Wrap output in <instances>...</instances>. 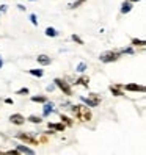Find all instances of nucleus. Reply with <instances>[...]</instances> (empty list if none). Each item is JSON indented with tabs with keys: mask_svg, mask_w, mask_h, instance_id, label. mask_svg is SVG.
<instances>
[{
	"mask_svg": "<svg viewBox=\"0 0 146 155\" xmlns=\"http://www.w3.org/2000/svg\"><path fill=\"white\" fill-rule=\"evenodd\" d=\"M76 85H82V86L88 88V85H90V77H88V75H82V77H79V78L76 80Z\"/></svg>",
	"mask_w": 146,
	"mask_h": 155,
	"instance_id": "ddd939ff",
	"label": "nucleus"
},
{
	"mask_svg": "<svg viewBox=\"0 0 146 155\" xmlns=\"http://www.w3.org/2000/svg\"><path fill=\"white\" fill-rule=\"evenodd\" d=\"M2 68H3V60L0 58V69H2Z\"/></svg>",
	"mask_w": 146,
	"mask_h": 155,
	"instance_id": "f704fd0d",
	"label": "nucleus"
},
{
	"mask_svg": "<svg viewBox=\"0 0 146 155\" xmlns=\"http://www.w3.org/2000/svg\"><path fill=\"white\" fill-rule=\"evenodd\" d=\"M53 107H55V105H53V102H49V100H46V102H44V107H42V116H44V117H47V116L53 111Z\"/></svg>",
	"mask_w": 146,
	"mask_h": 155,
	"instance_id": "6e6552de",
	"label": "nucleus"
},
{
	"mask_svg": "<svg viewBox=\"0 0 146 155\" xmlns=\"http://www.w3.org/2000/svg\"><path fill=\"white\" fill-rule=\"evenodd\" d=\"M134 8V3H131V2H126L121 5V14H127V13H131V10Z\"/></svg>",
	"mask_w": 146,
	"mask_h": 155,
	"instance_id": "4468645a",
	"label": "nucleus"
},
{
	"mask_svg": "<svg viewBox=\"0 0 146 155\" xmlns=\"http://www.w3.org/2000/svg\"><path fill=\"white\" fill-rule=\"evenodd\" d=\"M126 91H131V93H144V86L143 85H137V83H129V85H124L123 86Z\"/></svg>",
	"mask_w": 146,
	"mask_h": 155,
	"instance_id": "423d86ee",
	"label": "nucleus"
},
{
	"mask_svg": "<svg viewBox=\"0 0 146 155\" xmlns=\"http://www.w3.org/2000/svg\"><path fill=\"white\" fill-rule=\"evenodd\" d=\"M60 119H61V122H63V124H65V125H68V127H71L72 124H74V121H72L71 117L65 116V114H61V116H60Z\"/></svg>",
	"mask_w": 146,
	"mask_h": 155,
	"instance_id": "a211bd4d",
	"label": "nucleus"
},
{
	"mask_svg": "<svg viewBox=\"0 0 146 155\" xmlns=\"http://www.w3.org/2000/svg\"><path fill=\"white\" fill-rule=\"evenodd\" d=\"M132 45H140V47H144L146 45V41L144 39H137V38H132Z\"/></svg>",
	"mask_w": 146,
	"mask_h": 155,
	"instance_id": "aec40b11",
	"label": "nucleus"
},
{
	"mask_svg": "<svg viewBox=\"0 0 146 155\" xmlns=\"http://www.w3.org/2000/svg\"><path fill=\"white\" fill-rule=\"evenodd\" d=\"M85 2H87V0H76V2H72L69 5V8H71V10H76V8H79L80 5H83Z\"/></svg>",
	"mask_w": 146,
	"mask_h": 155,
	"instance_id": "412c9836",
	"label": "nucleus"
},
{
	"mask_svg": "<svg viewBox=\"0 0 146 155\" xmlns=\"http://www.w3.org/2000/svg\"><path fill=\"white\" fill-rule=\"evenodd\" d=\"M61 107H63V108H69V107H71V104H69V102H65Z\"/></svg>",
	"mask_w": 146,
	"mask_h": 155,
	"instance_id": "2f4dec72",
	"label": "nucleus"
},
{
	"mask_svg": "<svg viewBox=\"0 0 146 155\" xmlns=\"http://www.w3.org/2000/svg\"><path fill=\"white\" fill-rule=\"evenodd\" d=\"M71 39L74 41V42H77L79 45H83V39H82L80 36H77V35H72V36H71Z\"/></svg>",
	"mask_w": 146,
	"mask_h": 155,
	"instance_id": "4be33fe9",
	"label": "nucleus"
},
{
	"mask_svg": "<svg viewBox=\"0 0 146 155\" xmlns=\"http://www.w3.org/2000/svg\"><path fill=\"white\" fill-rule=\"evenodd\" d=\"M57 86H55V83H53V85H47V88H46V91H47V93H52V91L53 89H55Z\"/></svg>",
	"mask_w": 146,
	"mask_h": 155,
	"instance_id": "cd10ccee",
	"label": "nucleus"
},
{
	"mask_svg": "<svg viewBox=\"0 0 146 155\" xmlns=\"http://www.w3.org/2000/svg\"><path fill=\"white\" fill-rule=\"evenodd\" d=\"M85 69H87V64H85V63H79L77 68H76V71L80 72V74H82V72H85Z\"/></svg>",
	"mask_w": 146,
	"mask_h": 155,
	"instance_id": "b1692460",
	"label": "nucleus"
},
{
	"mask_svg": "<svg viewBox=\"0 0 146 155\" xmlns=\"http://www.w3.org/2000/svg\"><path fill=\"white\" fill-rule=\"evenodd\" d=\"M16 138H17V140H21V141L25 143V144H32V146H38V144H39V140L36 138L35 135L27 133V132H17Z\"/></svg>",
	"mask_w": 146,
	"mask_h": 155,
	"instance_id": "7ed1b4c3",
	"label": "nucleus"
},
{
	"mask_svg": "<svg viewBox=\"0 0 146 155\" xmlns=\"http://www.w3.org/2000/svg\"><path fill=\"white\" fill-rule=\"evenodd\" d=\"M6 140H8V138H6V136H5L3 133H0V146H3V144L6 143Z\"/></svg>",
	"mask_w": 146,
	"mask_h": 155,
	"instance_id": "bb28decb",
	"label": "nucleus"
},
{
	"mask_svg": "<svg viewBox=\"0 0 146 155\" xmlns=\"http://www.w3.org/2000/svg\"><path fill=\"white\" fill-rule=\"evenodd\" d=\"M121 53H127V55H132V53H134V49H132V47H126V49L121 50Z\"/></svg>",
	"mask_w": 146,
	"mask_h": 155,
	"instance_id": "a878e982",
	"label": "nucleus"
},
{
	"mask_svg": "<svg viewBox=\"0 0 146 155\" xmlns=\"http://www.w3.org/2000/svg\"><path fill=\"white\" fill-rule=\"evenodd\" d=\"M127 2H131V3H137V2H140V0H127Z\"/></svg>",
	"mask_w": 146,
	"mask_h": 155,
	"instance_id": "72a5a7b5",
	"label": "nucleus"
},
{
	"mask_svg": "<svg viewBox=\"0 0 146 155\" xmlns=\"http://www.w3.org/2000/svg\"><path fill=\"white\" fill-rule=\"evenodd\" d=\"M6 153H10V155H19V152H17L16 149H11V150H8Z\"/></svg>",
	"mask_w": 146,
	"mask_h": 155,
	"instance_id": "c756f323",
	"label": "nucleus"
},
{
	"mask_svg": "<svg viewBox=\"0 0 146 155\" xmlns=\"http://www.w3.org/2000/svg\"><path fill=\"white\" fill-rule=\"evenodd\" d=\"M49 129L50 130H55V132H65L66 125L63 122H49Z\"/></svg>",
	"mask_w": 146,
	"mask_h": 155,
	"instance_id": "9b49d317",
	"label": "nucleus"
},
{
	"mask_svg": "<svg viewBox=\"0 0 146 155\" xmlns=\"http://www.w3.org/2000/svg\"><path fill=\"white\" fill-rule=\"evenodd\" d=\"M27 121H30L32 124H41V122H42V119H41L39 116H36V114L29 116V117H27Z\"/></svg>",
	"mask_w": 146,
	"mask_h": 155,
	"instance_id": "f3484780",
	"label": "nucleus"
},
{
	"mask_svg": "<svg viewBox=\"0 0 146 155\" xmlns=\"http://www.w3.org/2000/svg\"><path fill=\"white\" fill-rule=\"evenodd\" d=\"M29 74L30 75H33V77H42L44 75V71L42 69H29Z\"/></svg>",
	"mask_w": 146,
	"mask_h": 155,
	"instance_id": "dca6fc26",
	"label": "nucleus"
},
{
	"mask_svg": "<svg viewBox=\"0 0 146 155\" xmlns=\"http://www.w3.org/2000/svg\"><path fill=\"white\" fill-rule=\"evenodd\" d=\"M53 83H55V86H57L60 91H63V94L72 96V88H71V85L68 83L66 80H63V78H55V80H53Z\"/></svg>",
	"mask_w": 146,
	"mask_h": 155,
	"instance_id": "39448f33",
	"label": "nucleus"
},
{
	"mask_svg": "<svg viewBox=\"0 0 146 155\" xmlns=\"http://www.w3.org/2000/svg\"><path fill=\"white\" fill-rule=\"evenodd\" d=\"M80 100L85 102L87 107H97L99 104H101L102 97L99 94H96V93H91V94H88V97H80Z\"/></svg>",
	"mask_w": 146,
	"mask_h": 155,
	"instance_id": "20e7f679",
	"label": "nucleus"
},
{
	"mask_svg": "<svg viewBox=\"0 0 146 155\" xmlns=\"http://www.w3.org/2000/svg\"><path fill=\"white\" fill-rule=\"evenodd\" d=\"M5 104H8V105H11V104H13V99H10V97H8V99H5Z\"/></svg>",
	"mask_w": 146,
	"mask_h": 155,
	"instance_id": "7c9ffc66",
	"label": "nucleus"
},
{
	"mask_svg": "<svg viewBox=\"0 0 146 155\" xmlns=\"http://www.w3.org/2000/svg\"><path fill=\"white\" fill-rule=\"evenodd\" d=\"M44 33H46V36H49V38H55V36H58V31L53 28V27H47Z\"/></svg>",
	"mask_w": 146,
	"mask_h": 155,
	"instance_id": "2eb2a0df",
	"label": "nucleus"
},
{
	"mask_svg": "<svg viewBox=\"0 0 146 155\" xmlns=\"http://www.w3.org/2000/svg\"><path fill=\"white\" fill-rule=\"evenodd\" d=\"M30 22L35 27H38V16H36V14H30Z\"/></svg>",
	"mask_w": 146,
	"mask_h": 155,
	"instance_id": "393cba45",
	"label": "nucleus"
},
{
	"mask_svg": "<svg viewBox=\"0 0 146 155\" xmlns=\"http://www.w3.org/2000/svg\"><path fill=\"white\" fill-rule=\"evenodd\" d=\"M108 89H110V93H112L113 96H116V97L124 96V93H123V86H120V85H110V86H108Z\"/></svg>",
	"mask_w": 146,
	"mask_h": 155,
	"instance_id": "9d476101",
	"label": "nucleus"
},
{
	"mask_svg": "<svg viewBox=\"0 0 146 155\" xmlns=\"http://www.w3.org/2000/svg\"><path fill=\"white\" fill-rule=\"evenodd\" d=\"M8 11V5H0V14Z\"/></svg>",
	"mask_w": 146,
	"mask_h": 155,
	"instance_id": "c85d7f7f",
	"label": "nucleus"
},
{
	"mask_svg": "<svg viewBox=\"0 0 146 155\" xmlns=\"http://www.w3.org/2000/svg\"><path fill=\"white\" fill-rule=\"evenodd\" d=\"M10 121H11L14 125H22V124H25V117H24L21 113H14V114L10 116Z\"/></svg>",
	"mask_w": 146,
	"mask_h": 155,
	"instance_id": "0eeeda50",
	"label": "nucleus"
},
{
	"mask_svg": "<svg viewBox=\"0 0 146 155\" xmlns=\"http://www.w3.org/2000/svg\"><path fill=\"white\" fill-rule=\"evenodd\" d=\"M29 93H30V89H29V88H21L19 91H16V94H17V96H27Z\"/></svg>",
	"mask_w": 146,
	"mask_h": 155,
	"instance_id": "5701e85b",
	"label": "nucleus"
},
{
	"mask_svg": "<svg viewBox=\"0 0 146 155\" xmlns=\"http://www.w3.org/2000/svg\"><path fill=\"white\" fill-rule=\"evenodd\" d=\"M32 2H36V0H32Z\"/></svg>",
	"mask_w": 146,
	"mask_h": 155,
	"instance_id": "c9c22d12",
	"label": "nucleus"
},
{
	"mask_svg": "<svg viewBox=\"0 0 146 155\" xmlns=\"http://www.w3.org/2000/svg\"><path fill=\"white\" fill-rule=\"evenodd\" d=\"M36 61L39 63L41 66H47V64H50V57H47V55H38L36 57Z\"/></svg>",
	"mask_w": 146,
	"mask_h": 155,
	"instance_id": "f8f14e48",
	"label": "nucleus"
},
{
	"mask_svg": "<svg viewBox=\"0 0 146 155\" xmlns=\"http://www.w3.org/2000/svg\"><path fill=\"white\" fill-rule=\"evenodd\" d=\"M121 50H105L99 55V60L102 63H113V61H118L121 58Z\"/></svg>",
	"mask_w": 146,
	"mask_h": 155,
	"instance_id": "f03ea898",
	"label": "nucleus"
},
{
	"mask_svg": "<svg viewBox=\"0 0 146 155\" xmlns=\"http://www.w3.org/2000/svg\"><path fill=\"white\" fill-rule=\"evenodd\" d=\"M46 100H47L46 96H33L32 97V102H36V104H44Z\"/></svg>",
	"mask_w": 146,
	"mask_h": 155,
	"instance_id": "6ab92c4d",
	"label": "nucleus"
},
{
	"mask_svg": "<svg viewBox=\"0 0 146 155\" xmlns=\"http://www.w3.org/2000/svg\"><path fill=\"white\" fill-rule=\"evenodd\" d=\"M69 108H71L72 114L76 116V119H79L80 122H88V121H91V117H93L91 110L87 105H71Z\"/></svg>",
	"mask_w": 146,
	"mask_h": 155,
	"instance_id": "f257e3e1",
	"label": "nucleus"
},
{
	"mask_svg": "<svg viewBox=\"0 0 146 155\" xmlns=\"http://www.w3.org/2000/svg\"><path fill=\"white\" fill-rule=\"evenodd\" d=\"M17 8H19L21 11H25V8H27V6H24V5H17Z\"/></svg>",
	"mask_w": 146,
	"mask_h": 155,
	"instance_id": "473e14b6",
	"label": "nucleus"
},
{
	"mask_svg": "<svg viewBox=\"0 0 146 155\" xmlns=\"http://www.w3.org/2000/svg\"><path fill=\"white\" fill-rule=\"evenodd\" d=\"M16 150L19 153H29V155H33L35 150L32 147H29V146H24V144H16Z\"/></svg>",
	"mask_w": 146,
	"mask_h": 155,
	"instance_id": "1a4fd4ad",
	"label": "nucleus"
}]
</instances>
